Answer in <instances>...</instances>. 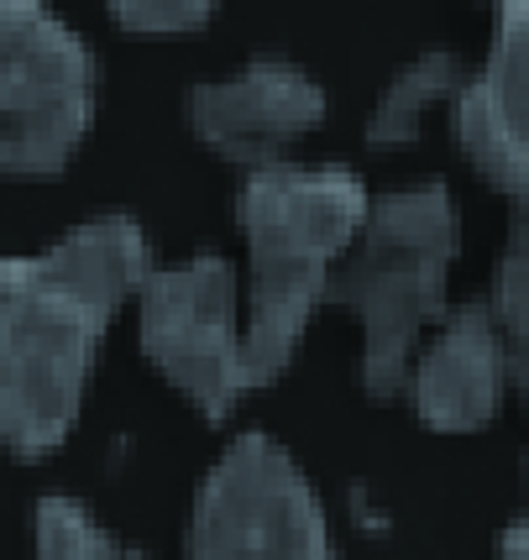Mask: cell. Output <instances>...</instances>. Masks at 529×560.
<instances>
[{"label": "cell", "instance_id": "cell-4", "mask_svg": "<svg viewBox=\"0 0 529 560\" xmlns=\"http://www.w3.org/2000/svg\"><path fill=\"white\" fill-rule=\"evenodd\" d=\"M100 58L43 0H0V173L48 184L90 142Z\"/></svg>", "mask_w": 529, "mask_h": 560}, {"label": "cell", "instance_id": "cell-1", "mask_svg": "<svg viewBox=\"0 0 529 560\" xmlns=\"http://www.w3.org/2000/svg\"><path fill=\"white\" fill-rule=\"evenodd\" d=\"M152 268V236L126 210L0 257V445L11 456L43 462L79 430L100 346Z\"/></svg>", "mask_w": 529, "mask_h": 560}, {"label": "cell", "instance_id": "cell-5", "mask_svg": "<svg viewBox=\"0 0 529 560\" xmlns=\"http://www.w3.org/2000/svg\"><path fill=\"white\" fill-rule=\"evenodd\" d=\"M179 560H341V550L299 456L241 430L194 488Z\"/></svg>", "mask_w": 529, "mask_h": 560}, {"label": "cell", "instance_id": "cell-6", "mask_svg": "<svg viewBox=\"0 0 529 560\" xmlns=\"http://www.w3.org/2000/svg\"><path fill=\"white\" fill-rule=\"evenodd\" d=\"M142 357L173 393L205 419H226L246 404L241 388V278L226 252H194L158 262L137 293Z\"/></svg>", "mask_w": 529, "mask_h": 560}, {"label": "cell", "instance_id": "cell-15", "mask_svg": "<svg viewBox=\"0 0 529 560\" xmlns=\"http://www.w3.org/2000/svg\"><path fill=\"white\" fill-rule=\"evenodd\" d=\"M519 466H525V471H519V477H525V498H529V451H525V462H519Z\"/></svg>", "mask_w": 529, "mask_h": 560}, {"label": "cell", "instance_id": "cell-14", "mask_svg": "<svg viewBox=\"0 0 529 560\" xmlns=\"http://www.w3.org/2000/svg\"><path fill=\"white\" fill-rule=\"evenodd\" d=\"M498 560H529V509L498 535Z\"/></svg>", "mask_w": 529, "mask_h": 560}, {"label": "cell", "instance_id": "cell-12", "mask_svg": "<svg viewBox=\"0 0 529 560\" xmlns=\"http://www.w3.org/2000/svg\"><path fill=\"white\" fill-rule=\"evenodd\" d=\"M487 310L498 319V336H504V351H508V388L519 393L529 409V210H519L508 220Z\"/></svg>", "mask_w": 529, "mask_h": 560}, {"label": "cell", "instance_id": "cell-7", "mask_svg": "<svg viewBox=\"0 0 529 560\" xmlns=\"http://www.w3.org/2000/svg\"><path fill=\"white\" fill-rule=\"evenodd\" d=\"M325 110H331L325 84L284 52H252L241 69L184 90L189 137L246 173L289 163L294 147L325 121Z\"/></svg>", "mask_w": 529, "mask_h": 560}, {"label": "cell", "instance_id": "cell-8", "mask_svg": "<svg viewBox=\"0 0 529 560\" xmlns=\"http://www.w3.org/2000/svg\"><path fill=\"white\" fill-rule=\"evenodd\" d=\"M457 142L472 168L529 210V0L493 16V43L457 95Z\"/></svg>", "mask_w": 529, "mask_h": 560}, {"label": "cell", "instance_id": "cell-2", "mask_svg": "<svg viewBox=\"0 0 529 560\" xmlns=\"http://www.w3.org/2000/svg\"><path fill=\"white\" fill-rule=\"evenodd\" d=\"M372 195L346 163H267L241 173L231 215L246 242L241 388L246 398L294 366L336 262L367 225Z\"/></svg>", "mask_w": 529, "mask_h": 560}, {"label": "cell", "instance_id": "cell-10", "mask_svg": "<svg viewBox=\"0 0 529 560\" xmlns=\"http://www.w3.org/2000/svg\"><path fill=\"white\" fill-rule=\"evenodd\" d=\"M467 58L457 48H425L414 52L404 69L393 73L383 84V95L367 116V147H404L419 137V126L430 116L435 105H457V95L467 90Z\"/></svg>", "mask_w": 529, "mask_h": 560}, {"label": "cell", "instance_id": "cell-3", "mask_svg": "<svg viewBox=\"0 0 529 560\" xmlns=\"http://www.w3.org/2000/svg\"><path fill=\"white\" fill-rule=\"evenodd\" d=\"M457 257L461 210L440 178L372 199L361 236L325 283V304L346 310L361 325L357 383L367 398L404 393L414 351L451 310L446 293Z\"/></svg>", "mask_w": 529, "mask_h": 560}, {"label": "cell", "instance_id": "cell-9", "mask_svg": "<svg viewBox=\"0 0 529 560\" xmlns=\"http://www.w3.org/2000/svg\"><path fill=\"white\" fill-rule=\"evenodd\" d=\"M404 393H410L414 415L446 435L482 430L498 415L508 393V351L487 299H467L446 310V319L414 351Z\"/></svg>", "mask_w": 529, "mask_h": 560}, {"label": "cell", "instance_id": "cell-11", "mask_svg": "<svg viewBox=\"0 0 529 560\" xmlns=\"http://www.w3.org/2000/svg\"><path fill=\"white\" fill-rule=\"evenodd\" d=\"M32 556L37 560H152L120 529H111L84 498L43 492L32 509Z\"/></svg>", "mask_w": 529, "mask_h": 560}, {"label": "cell", "instance_id": "cell-13", "mask_svg": "<svg viewBox=\"0 0 529 560\" xmlns=\"http://www.w3.org/2000/svg\"><path fill=\"white\" fill-rule=\"evenodd\" d=\"M111 22L131 37H189L216 22L210 0H111Z\"/></svg>", "mask_w": 529, "mask_h": 560}]
</instances>
